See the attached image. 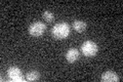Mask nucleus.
Segmentation results:
<instances>
[{
    "label": "nucleus",
    "instance_id": "0eeeda50",
    "mask_svg": "<svg viewBox=\"0 0 123 82\" xmlns=\"http://www.w3.org/2000/svg\"><path fill=\"white\" fill-rule=\"evenodd\" d=\"M72 26H73V29H74L76 32H78V33H82L83 31H85L86 28H87L86 22L81 21V19H77V21L73 22Z\"/></svg>",
    "mask_w": 123,
    "mask_h": 82
},
{
    "label": "nucleus",
    "instance_id": "20e7f679",
    "mask_svg": "<svg viewBox=\"0 0 123 82\" xmlns=\"http://www.w3.org/2000/svg\"><path fill=\"white\" fill-rule=\"evenodd\" d=\"M7 76L10 81L13 82H24L26 78L23 76V72L20 68L15 67V66H11L7 70Z\"/></svg>",
    "mask_w": 123,
    "mask_h": 82
},
{
    "label": "nucleus",
    "instance_id": "6e6552de",
    "mask_svg": "<svg viewBox=\"0 0 123 82\" xmlns=\"http://www.w3.org/2000/svg\"><path fill=\"white\" fill-rule=\"evenodd\" d=\"M40 78V73L38 71H35V70H32L27 73V76H26V80L27 81H36V80H39Z\"/></svg>",
    "mask_w": 123,
    "mask_h": 82
},
{
    "label": "nucleus",
    "instance_id": "1a4fd4ad",
    "mask_svg": "<svg viewBox=\"0 0 123 82\" xmlns=\"http://www.w3.org/2000/svg\"><path fill=\"white\" fill-rule=\"evenodd\" d=\"M43 18L47 23H52L55 21V14L49 10H45L43 13Z\"/></svg>",
    "mask_w": 123,
    "mask_h": 82
},
{
    "label": "nucleus",
    "instance_id": "f257e3e1",
    "mask_svg": "<svg viewBox=\"0 0 123 82\" xmlns=\"http://www.w3.org/2000/svg\"><path fill=\"white\" fill-rule=\"evenodd\" d=\"M51 35L55 39H66L69 35H70V26L66 22H62L57 23L56 25H55L51 29Z\"/></svg>",
    "mask_w": 123,
    "mask_h": 82
},
{
    "label": "nucleus",
    "instance_id": "7ed1b4c3",
    "mask_svg": "<svg viewBox=\"0 0 123 82\" xmlns=\"http://www.w3.org/2000/svg\"><path fill=\"white\" fill-rule=\"evenodd\" d=\"M46 30V25L45 23L43 22H40V21H37V22H34L30 25L29 27V34L33 37H39L42 36L43 33L45 32Z\"/></svg>",
    "mask_w": 123,
    "mask_h": 82
},
{
    "label": "nucleus",
    "instance_id": "423d86ee",
    "mask_svg": "<svg viewBox=\"0 0 123 82\" xmlns=\"http://www.w3.org/2000/svg\"><path fill=\"white\" fill-rule=\"evenodd\" d=\"M101 80L103 82H116L119 80V76L114 71H106L102 74Z\"/></svg>",
    "mask_w": 123,
    "mask_h": 82
},
{
    "label": "nucleus",
    "instance_id": "f03ea898",
    "mask_svg": "<svg viewBox=\"0 0 123 82\" xmlns=\"http://www.w3.org/2000/svg\"><path fill=\"white\" fill-rule=\"evenodd\" d=\"M80 49H81V52H82L83 56H85L86 57H94L95 54L98 53V46L93 41L86 40L82 43Z\"/></svg>",
    "mask_w": 123,
    "mask_h": 82
},
{
    "label": "nucleus",
    "instance_id": "39448f33",
    "mask_svg": "<svg viewBox=\"0 0 123 82\" xmlns=\"http://www.w3.org/2000/svg\"><path fill=\"white\" fill-rule=\"evenodd\" d=\"M79 57H80V52L77 48L72 47L70 49H68V51L66 52V60L70 64L75 63L76 61L79 60Z\"/></svg>",
    "mask_w": 123,
    "mask_h": 82
}]
</instances>
